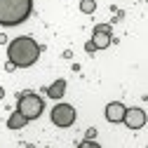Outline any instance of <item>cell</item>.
<instances>
[{
	"label": "cell",
	"instance_id": "8fae6325",
	"mask_svg": "<svg viewBox=\"0 0 148 148\" xmlns=\"http://www.w3.org/2000/svg\"><path fill=\"white\" fill-rule=\"evenodd\" d=\"M3 97H5V89H3V87H0V99H3Z\"/></svg>",
	"mask_w": 148,
	"mask_h": 148
},
{
	"label": "cell",
	"instance_id": "5b68a950",
	"mask_svg": "<svg viewBox=\"0 0 148 148\" xmlns=\"http://www.w3.org/2000/svg\"><path fill=\"white\" fill-rule=\"evenodd\" d=\"M122 122L129 127V129H141L146 125V110L143 108H125V115H122Z\"/></svg>",
	"mask_w": 148,
	"mask_h": 148
},
{
	"label": "cell",
	"instance_id": "3957f363",
	"mask_svg": "<svg viewBox=\"0 0 148 148\" xmlns=\"http://www.w3.org/2000/svg\"><path fill=\"white\" fill-rule=\"evenodd\" d=\"M16 110L26 118V120H35V118H40L42 115V110H45V103L38 94H33V92H26V94L19 97V101H16Z\"/></svg>",
	"mask_w": 148,
	"mask_h": 148
},
{
	"label": "cell",
	"instance_id": "7a4b0ae2",
	"mask_svg": "<svg viewBox=\"0 0 148 148\" xmlns=\"http://www.w3.org/2000/svg\"><path fill=\"white\" fill-rule=\"evenodd\" d=\"M33 0H0V26H19L28 19Z\"/></svg>",
	"mask_w": 148,
	"mask_h": 148
},
{
	"label": "cell",
	"instance_id": "6da1fadb",
	"mask_svg": "<svg viewBox=\"0 0 148 148\" xmlns=\"http://www.w3.org/2000/svg\"><path fill=\"white\" fill-rule=\"evenodd\" d=\"M7 59L10 66L14 68H28L40 59V45L35 42L31 35H21V38H14L7 45Z\"/></svg>",
	"mask_w": 148,
	"mask_h": 148
},
{
	"label": "cell",
	"instance_id": "30bf717a",
	"mask_svg": "<svg viewBox=\"0 0 148 148\" xmlns=\"http://www.w3.org/2000/svg\"><path fill=\"white\" fill-rule=\"evenodd\" d=\"M97 10V0H82L80 3V12H85V14H92Z\"/></svg>",
	"mask_w": 148,
	"mask_h": 148
},
{
	"label": "cell",
	"instance_id": "8992f818",
	"mask_svg": "<svg viewBox=\"0 0 148 148\" xmlns=\"http://www.w3.org/2000/svg\"><path fill=\"white\" fill-rule=\"evenodd\" d=\"M113 42V33H110V26H97L94 35H92V45L94 49H106Z\"/></svg>",
	"mask_w": 148,
	"mask_h": 148
},
{
	"label": "cell",
	"instance_id": "277c9868",
	"mask_svg": "<svg viewBox=\"0 0 148 148\" xmlns=\"http://www.w3.org/2000/svg\"><path fill=\"white\" fill-rule=\"evenodd\" d=\"M78 113H75V108H73L71 103H57L52 108V122L57 125V127H71L73 122H75Z\"/></svg>",
	"mask_w": 148,
	"mask_h": 148
},
{
	"label": "cell",
	"instance_id": "52a82bcc",
	"mask_svg": "<svg viewBox=\"0 0 148 148\" xmlns=\"http://www.w3.org/2000/svg\"><path fill=\"white\" fill-rule=\"evenodd\" d=\"M122 115H125V106H122L120 101H110V103L106 106V120H108V122L118 125V122H122Z\"/></svg>",
	"mask_w": 148,
	"mask_h": 148
},
{
	"label": "cell",
	"instance_id": "ba28073f",
	"mask_svg": "<svg viewBox=\"0 0 148 148\" xmlns=\"http://www.w3.org/2000/svg\"><path fill=\"white\" fill-rule=\"evenodd\" d=\"M64 94H66V80H64V78L54 80V82L47 87V97H49V99H61Z\"/></svg>",
	"mask_w": 148,
	"mask_h": 148
},
{
	"label": "cell",
	"instance_id": "9c48e42d",
	"mask_svg": "<svg viewBox=\"0 0 148 148\" xmlns=\"http://www.w3.org/2000/svg\"><path fill=\"white\" fill-rule=\"evenodd\" d=\"M26 122H28V120H26V118L19 113V110H16V113H12V115H10V120H7V127H10V129H21Z\"/></svg>",
	"mask_w": 148,
	"mask_h": 148
}]
</instances>
